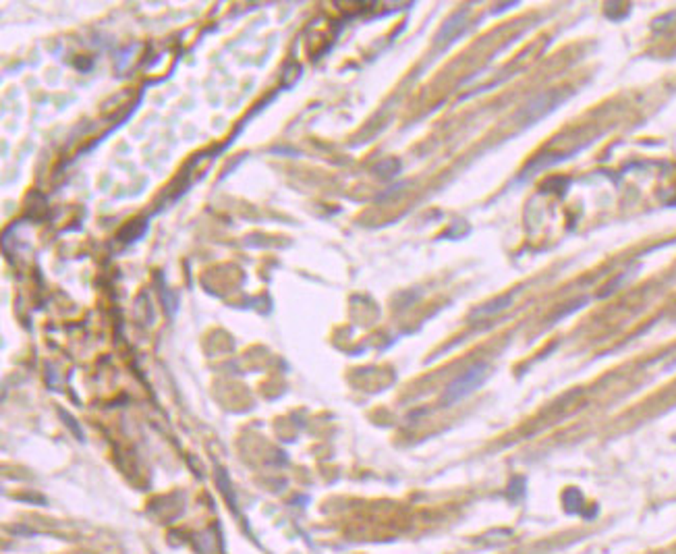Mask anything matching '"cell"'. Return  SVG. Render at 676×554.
I'll list each match as a JSON object with an SVG mask.
<instances>
[{
    "label": "cell",
    "mask_w": 676,
    "mask_h": 554,
    "mask_svg": "<svg viewBox=\"0 0 676 554\" xmlns=\"http://www.w3.org/2000/svg\"><path fill=\"white\" fill-rule=\"evenodd\" d=\"M510 299H512V295H508V297H502L500 301H496V303H490V307H481V310H477V316H490V314H496V312H500V310L508 307Z\"/></svg>",
    "instance_id": "2"
},
{
    "label": "cell",
    "mask_w": 676,
    "mask_h": 554,
    "mask_svg": "<svg viewBox=\"0 0 676 554\" xmlns=\"http://www.w3.org/2000/svg\"><path fill=\"white\" fill-rule=\"evenodd\" d=\"M486 376H488V364H477V366L469 368L465 374H461L457 380L448 384V388L444 390V396H442V405H453V403L465 399L486 380Z\"/></svg>",
    "instance_id": "1"
}]
</instances>
